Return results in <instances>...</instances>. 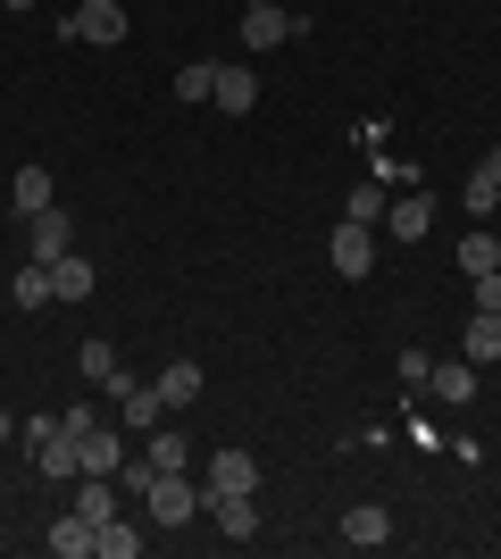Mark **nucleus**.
<instances>
[{
	"label": "nucleus",
	"mask_w": 501,
	"mask_h": 559,
	"mask_svg": "<svg viewBox=\"0 0 501 559\" xmlns=\"http://www.w3.org/2000/svg\"><path fill=\"white\" fill-rule=\"evenodd\" d=\"M143 501H151V526H192L201 518V485H192L184 467H159Z\"/></svg>",
	"instance_id": "nucleus-1"
},
{
	"label": "nucleus",
	"mask_w": 501,
	"mask_h": 559,
	"mask_svg": "<svg viewBox=\"0 0 501 559\" xmlns=\"http://www.w3.org/2000/svg\"><path fill=\"white\" fill-rule=\"evenodd\" d=\"M109 401H118V426H134V435H151V426L167 418V401H159V384H134V376H109Z\"/></svg>",
	"instance_id": "nucleus-2"
},
{
	"label": "nucleus",
	"mask_w": 501,
	"mask_h": 559,
	"mask_svg": "<svg viewBox=\"0 0 501 559\" xmlns=\"http://www.w3.org/2000/svg\"><path fill=\"white\" fill-rule=\"evenodd\" d=\"M301 34V17H293L285 0H242V43L251 50H276V43H293Z\"/></svg>",
	"instance_id": "nucleus-3"
},
{
	"label": "nucleus",
	"mask_w": 501,
	"mask_h": 559,
	"mask_svg": "<svg viewBox=\"0 0 501 559\" xmlns=\"http://www.w3.org/2000/svg\"><path fill=\"white\" fill-rule=\"evenodd\" d=\"M201 518H217V535H226V543L260 535V501H251V492H210V485H201Z\"/></svg>",
	"instance_id": "nucleus-4"
},
{
	"label": "nucleus",
	"mask_w": 501,
	"mask_h": 559,
	"mask_svg": "<svg viewBox=\"0 0 501 559\" xmlns=\"http://www.w3.org/2000/svg\"><path fill=\"white\" fill-rule=\"evenodd\" d=\"M68 43H126V0H75Z\"/></svg>",
	"instance_id": "nucleus-5"
},
{
	"label": "nucleus",
	"mask_w": 501,
	"mask_h": 559,
	"mask_svg": "<svg viewBox=\"0 0 501 559\" xmlns=\"http://www.w3.org/2000/svg\"><path fill=\"white\" fill-rule=\"evenodd\" d=\"M326 259H334V276H368V267H377V226H351V217H343V226H334V242H326Z\"/></svg>",
	"instance_id": "nucleus-6"
},
{
	"label": "nucleus",
	"mask_w": 501,
	"mask_h": 559,
	"mask_svg": "<svg viewBox=\"0 0 501 559\" xmlns=\"http://www.w3.org/2000/svg\"><path fill=\"white\" fill-rule=\"evenodd\" d=\"M384 234H393V242H427V234H434V201H427V192L384 201Z\"/></svg>",
	"instance_id": "nucleus-7"
},
{
	"label": "nucleus",
	"mask_w": 501,
	"mask_h": 559,
	"mask_svg": "<svg viewBox=\"0 0 501 559\" xmlns=\"http://www.w3.org/2000/svg\"><path fill=\"white\" fill-rule=\"evenodd\" d=\"M217 109H226V117H251V109H260V68H226V59H217Z\"/></svg>",
	"instance_id": "nucleus-8"
},
{
	"label": "nucleus",
	"mask_w": 501,
	"mask_h": 559,
	"mask_svg": "<svg viewBox=\"0 0 501 559\" xmlns=\"http://www.w3.org/2000/svg\"><path fill=\"white\" fill-rule=\"evenodd\" d=\"M201 485L210 492H260V460H251V451H217Z\"/></svg>",
	"instance_id": "nucleus-9"
},
{
	"label": "nucleus",
	"mask_w": 501,
	"mask_h": 559,
	"mask_svg": "<svg viewBox=\"0 0 501 559\" xmlns=\"http://www.w3.org/2000/svg\"><path fill=\"white\" fill-rule=\"evenodd\" d=\"M343 543H351V551H384V543H393V518H384L377 501H359V510H343Z\"/></svg>",
	"instance_id": "nucleus-10"
},
{
	"label": "nucleus",
	"mask_w": 501,
	"mask_h": 559,
	"mask_svg": "<svg viewBox=\"0 0 501 559\" xmlns=\"http://www.w3.org/2000/svg\"><path fill=\"white\" fill-rule=\"evenodd\" d=\"M9 201H17V217H43V210H59V201H50V167H43V159H25L17 176H9Z\"/></svg>",
	"instance_id": "nucleus-11"
},
{
	"label": "nucleus",
	"mask_w": 501,
	"mask_h": 559,
	"mask_svg": "<svg viewBox=\"0 0 501 559\" xmlns=\"http://www.w3.org/2000/svg\"><path fill=\"white\" fill-rule=\"evenodd\" d=\"M25 242H34V259H59V251H75V226H68V210H43V217H25Z\"/></svg>",
	"instance_id": "nucleus-12"
},
{
	"label": "nucleus",
	"mask_w": 501,
	"mask_h": 559,
	"mask_svg": "<svg viewBox=\"0 0 501 559\" xmlns=\"http://www.w3.org/2000/svg\"><path fill=\"white\" fill-rule=\"evenodd\" d=\"M50 301H93V259H75V251H59L50 259Z\"/></svg>",
	"instance_id": "nucleus-13"
},
{
	"label": "nucleus",
	"mask_w": 501,
	"mask_h": 559,
	"mask_svg": "<svg viewBox=\"0 0 501 559\" xmlns=\"http://www.w3.org/2000/svg\"><path fill=\"white\" fill-rule=\"evenodd\" d=\"M427 393H434V401H452V409H460V401H477V359H434Z\"/></svg>",
	"instance_id": "nucleus-14"
},
{
	"label": "nucleus",
	"mask_w": 501,
	"mask_h": 559,
	"mask_svg": "<svg viewBox=\"0 0 501 559\" xmlns=\"http://www.w3.org/2000/svg\"><path fill=\"white\" fill-rule=\"evenodd\" d=\"M460 359H477V368H485V359H501V318H493V309H477V318L460 326Z\"/></svg>",
	"instance_id": "nucleus-15"
},
{
	"label": "nucleus",
	"mask_w": 501,
	"mask_h": 559,
	"mask_svg": "<svg viewBox=\"0 0 501 559\" xmlns=\"http://www.w3.org/2000/svg\"><path fill=\"white\" fill-rule=\"evenodd\" d=\"M75 510L93 518V526H109L118 518V476H75Z\"/></svg>",
	"instance_id": "nucleus-16"
},
{
	"label": "nucleus",
	"mask_w": 501,
	"mask_h": 559,
	"mask_svg": "<svg viewBox=\"0 0 501 559\" xmlns=\"http://www.w3.org/2000/svg\"><path fill=\"white\" fill-rule=\"evenodd\" d=\"M50 551H59V559H84V551H93V518H84V510H59V518H50Z\"/></svg>",
	"instance_id": "nucleus-17"
},
{
	"label": "nucleus",
	"mask_w": 501,
	"mask_h": 559,
	"mask_svg": "<svg viewBox=\"0 0 501 559\" xmlns=\"http://www.w3.org/2000/svg\"><path fill=\"white\" fill-rule=\"evenodd\" d=\"M452 267H460V276H468V284H477V276H493V267H501V242H493V234H468V242H460V251H452Z\"/></svg>",
	"instance_id": "nucleus-18"
},
{
	"label": "nucleus",
	"mask_w": 501,
	"mask_h": 559,
	"mask_svg": "<svg viewBox=\"0 0 501 559\" xmlns=\"http://www.w3.org/2000/svg\"><path fill=\"white\" fill-rule=\"evenodd\" d=\"M143 526H126V518H109V526H93V559H134V551H143Z\"/></svg>",
	"instance_id": "nucleus-19"
},
{
	"label": "nucleus",
	"mask_w": 501,
	"mask_h": 559,
	"mask_svg": "<svg viewBox=\"0 0 501 559\" xmlns=\"http://www.w3.org/2000/svg\"><path fill=\"white\" fill-rule=\"evenodd\" d=\"M151 384H159V401H167V409H184V401H201V368H192V359H176V368H159V376H151Z\"/></svg>",
	"instance_id": "nucleus-20"
},
{
	"label": "nucleus",
	"mask_w": 501,
	"mask_h": 559,
	"mask_svg": "<svg viewBox=\"0 0 501 559\" xmlns=\"http://www.w3.org/2000/svg\"><path fill=\"white\" fill-rule=\"evenodd\" d=\"M118 467H126V443L109 426H93V435H84V476H118Z\"/></svg>",
	"instance_id": "nucleus-21"
},
{
	"label": "nucleus",
	"mask_w": 501,
	"mask_h": 559,
	"mask_svg": "<svg viewBox=\"0 0 501 559\" xmlns=\"http://www.w3.org/2000/svg\"><path fill=\"white\" fill-rule=\"evenodd\" d=\"M34 460H43V476H84V443H75V435H50Z\"/></svg>",
	"instance_id": "nucleus-22"
},
{
	"label": "nucleus",
	"mask_w": 501,
	"mask_h": 559,
	"mask_svg": "<svg viewBox=\"0 0 501 559\" xmlns=\"http://www.w3.org/2000/svg\"><path fill=\"white\" fill-rule=\"evenodd\" d=\"M143 460H151V467H192V451H184V435H176V426H151Z\"/></svg>",
	"instance_id": "nucleus-23"
},
{
	"label": "nucleus",
	"mask_w": 501,
	"mask_h": 559,
	"mask_svg": "<svg viewBox=\"0 0 501 559\" xmlns=\"http://www.w3.org/2000/svg\"><path fill=\"white\" fill-rule=\"evenodd\" d=\"M75 376H84V384H109V376H118V350H109V343L93 334V343L75 350Z\"/></svg>",
	"instance_id": "nucleus-24"
},
{
	"label": "nucleus",
	"mask_w": 501,
	"mask_h": 559,
	"mask_svg": "<svg viewBox=\"0 0 501 559\" xmlns=\"http://www.w3.org/2000/svg\"><path fill=\"white\" fill-rule=\"evenodd\" d=\"M9 301H17V309H43V301H50V267H43V259H34V267H17Z\"/></svg>",
	"instance_id": "nucleus-25"
},
{
	"label": "nucleus",
	"mask_w": 501,
	"mask_h": 559,
	"mask_svg": "<svg viewBox=\"0 0 501 559\" xmlns=\"http://www.w3.org/2000/svg\"><path fill=\"white\" fill-rule=\"evenodd\" d=\"M217 93V59H192V68H176V100H210Z\"/></svg>",
	"instance_id": "nucleus-26"
},
{
	"label": "nucleus",
	"mask_w": 501,
	"mask_h": 559,
	"mask_svg": "<svg viewBox=\"0 0 501 559\" xmlns=\"http://www.w3.org/2000/svg\"><path fill=\"white\" fill-rule=\"evenodd\" d=\"M460 210H468V217H493V210H501V185L485 176V167L468 176V185H460Z\"/></svg>",
	"instance_id": "nucleus-27"
},
{
	"label": "nucleus",
	"mask_w": 501,
	"mask_h": 559,
	"mask_svg": "<svg viewBox=\"0 0 501 559\" xmlns=\"http://www.w3.org/2000/svg\"><path fill=\"white\" fill-rule=\"evenodd\" d=\"M343 217H351V226H377L384 217V185H359L351 201H343Z\"/></svg>",
	"instance_id": "nucleus-28"
},
{
	"label": "nucleus",
	"mask_w": 501,
	"mask_h": 559,
	"mask_svg": "<svg viewBox=\"0 0 501 559\" xmlns=\"http://www.w3.org/2000/svg\"><path fill=\"white\" fill-rule=\"evenodd\" d=\"M93 426H100V409H93V401H68V409H59V435H75V443H84Z\"/></svg>",
	"instance_id": "nucleus-29"
},
{
	"label": "nucleus",
	"mask_w": 501,
	"mask_h": 559,
	"mask_svg": "<svg viewBox=\"0 0 501 559\" xmlns=\"http://www.w3.org/2000/svg\"><path fill=\"white\" fill-rule=\"evenodd\" d=\"M427 376H434L427 350H402V393H427Z\"/></svg>",
	"instance_id": "nucleus-30"
},
{
	"label": "nucleus",
	"mask_w": 501,
	"mask_h": 559,
	"mask_svg": "<svg viewBox=\"0 0 501 559\" xmlns=\"http://www.w3.org/2000/svg\"><path fill=\"white\" fill-rule=\"evenodd\" d=\"M477 309H493V318H501V267H493V276H477Z\"/></svg>",
	"instance_id": "nucleus-31"
},
{
	"label": "nucleus",
	"mask_w": 501,
	"mask_h": 559,
	"mask_svg": "<svg viewBox=\"0 0 501 559\" xmlns=\"http://www.w3.org/2000/svg\"><path fill=\"white\" fill-rule=\"evenodd\" d=\"M485 176H493V185H501V142H493V151H485Z\"/></svg>",
	"instance_id": "nucleus-32"
},
{
	"label": "nucleus",
	"mask_w": 501,
	"mask_h": 559,
	"mask_svg": "<svg viewBox=\"0 0 501 559\" xmlns=\"http://www.w3.org/2000/svg\"><path fill=\"white\" fill-rule=\"evenodd\" d=\"M9 435H17V418H9V409H0V443H9Z\"/></svg>",
	"instance_id": "nucleus-33"
},
{
	"label": "nucleus",
	"mask_w": 501,
	"mask_h": 559,
	"mask_svg": "<svg viewBox=\"0 0 501 559\" xmlns=\"http://www.w3.org/2000/svg\"><path fill=\"white\" fill-rule=\"evenodd\" d=\"M0 9H34V0H0Z\"/></svg>",
	"instance_id": "nucleus-34"
}]
</instances>
